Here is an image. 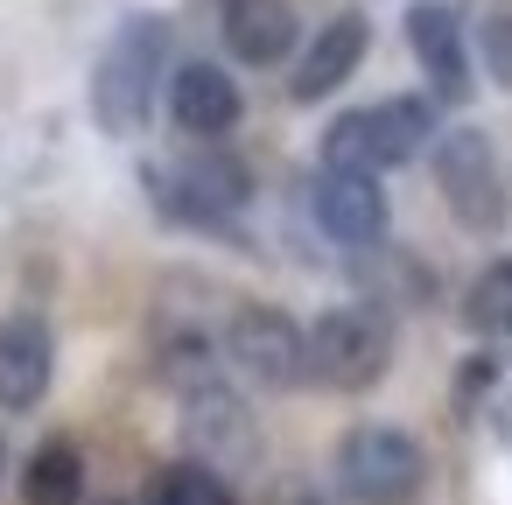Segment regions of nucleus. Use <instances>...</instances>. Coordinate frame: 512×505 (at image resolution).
I'll list each match as a JSON object with an SVG mask.
<instances>
[{
	"mask_svg": "<svg viewBox=\"0 0 512 505\" xmlns=\"http://www.w3.org/2000/svg\"><path fill=\"white\" fill-rule=\"evenodd\" d=\"M162 64H169V15H127L92 71V120L106 134H141L162 92Z\"/></svg>",
	"mask_w": 512,
	"mask_h": 505,
	"instance_id": "nucleus-1",
	"label": "nucleus"
},
{
	"mask_svg": "<svg viewBox=\"0 0 512 505\" xmlns=\"http://www.w3.org/2000/svg\"><path fill=\"white\" fill-rule=\"evenodd\" d=\"M435 141H442V127H435V99H428V92H400V99H386V106L337 113L330 134H323V169L379 176V169H400V162L428 155Z\"/></svg>",
	"mask_w": 512,
	"mask_h": 505,
	"instance_id": "nucleus-2",
	"label": "nucleus"
},
{
	"mask_svg": "<svg viewBox=\"0 0 512 505\" xmlns=\"http://www.w3.org/2000/svg\"><path fill=\"white\" fill-rule=\"evenodd\" d=\"M141 183L155 190V204H162L169 225L218 232V239H232V211H246V197H253V169L232 148H197L176 169H148Z\"/></svg>",
	"mask_w": 512,
	"mask_h": 505,
	"instance_id": "nucleus-3",
	"label": "nucleus"
},
{
	"mask_svg": "<svg viewBox=\"0 0 512 505\" xmlns=\"http://www.w3.org/2000/svg\"><path fill=\"white\" fill-rule=\"evenodd\" d=\"M393 365V316L379 302H337L309 323V386L365 393Z\"/></svg>",
	"mask_w": 512,
	"mask_h": 505,
	"instance_id": "nucleus-4",
	"label": "nucleus"
},
{
	"mask_svg": "<svg viewBox=\"0 0 512 505\" xmlns=\"http://www.w3.org/2000/svg\"><path fill=\"white\" fill-rule=\"evenodd\" d=\"M337 484L358 498V505H407L421 484H428V456L407 428L393 421H365L337 442Z\"/></svg>",
	"mask_w": 512,
	"mask_h": 505,
	"instance_id": "nucleus-5",
	"label": "nucleus"
},
{
	"mask_svg": "<svg viewBox=\"0 0 512 505\" xmlns=\"http://www.w3.org/2000/svg\"><path fill=\"white\" fill-rule=\"evenodd\" d=\"M225 358H232L253 386H267V393L309 386V323H295V316L274 309V302H246V309H232V323H225Z\"/></svg>",
	"mask_w": 512,
	"mask_h": 505,
	"instance_id": "nucleus-6",
	"label": "nucleus"
},
{
	"mask_svg": "<svg viewBox=\"0 0 512 505\" xmlns=\"http://www.w3.org/2000/svg\"><path fill=\"white\" fill-rule=\"evenodd\" d=\"M183 449H190V463H204V470H218V477L253 470V463H260L253 407H246L225 379L190 386V393H183Z\"/></svg>",
	"mask_w": 512,
	"mask_h": 505,
	"instance_id": "nucleus-7",
	"label": "nucleus"
},
{
	"mask_svg": "<svg viewBox=\"0 0 512 505\" xmlns=\"http://www.w3.org/2000/svg\"><path fill=\"white\" fill-rule=\"evenodd\" d=\"M428 162H435V190H442V204L456 211V225L491 232V225L505 218L498 155H491V141H484L477 127H449V134L428 148Z\"/></svg>",
	"mask_w": 512,
	"mask_h": 505,
	"instance_id": "nucleus-8",
	"label": "nucleus"
},
{
	"mask_svg": "<svg viewBox=\"0 0 512 505\" xmlns=\"http://www.w3.org/2000/svg\"><path fill=\"white\" fill-rule=\"evenodd\" d=\"M407 50L428 71V99L435 106H463L470 99V43L449 0H414L407 8Z\"/></svg>",
	"mask_w": 512,
	"mask_h": 505,
	"instance_id": "nucleus-9",
	"label": "nucleus"
},
{
	"mask_svg": "<svg viewBox=\"0 0 512 505\" xmlns=\"http://www.w3.org/2000/svg\"><path fill=\"white\" fill-rule=\"evenodd\" d=\"M309 211H316V232L337 239V246H379L386 239V190H379V176L323 169L316 190H309Z\"/></svg>",
	"mask_w": 512,
	"mask_h": 505,
	"instance_id": "nucleus-10",
	"label": "nucleus"
},
{
	"mask_svg": "<svg viewBox=\"0 0 512 505\" xmlns=\"http://www.w3.org/2000/svg\"><path fill=\"white\" fill-rule=\"evenodd\" d=\"M50 372H57V337L43 316L15 309L0 316V407L8 414H29L43 393H50Z\"/></svg>",
	"mask_w": 512,
	"mask_h": 505,
	"instance_id": "nucleus-11",
	"label": "nucleus"
},
{
	"mask_svg": "<svg viewBox=\"0 0 512 505\" xmlns=\"http://www.w3.org/2000/svg\"><path fill=\"white\" fill-rule=\"evenodd\" d=\"M365 43H372V22H365L358 8L330 15V22L316 29V43L302 50V64H295V78H288V99H295V106L330 99V92H337V85L365 64Z\"/></svg>",
	"mask_w": 512,
	"mask_h": 505,
	"instance_id": "nucleus-12",
	"label": "nucleus"
},
{
	"mask_svg": "<svg viewBox=\"0 0 512 505\" xmlns=\"http://www.w3.org/2000/svg\"><path fill=\"white\" fill-rule=\"evenodd\" d=\"M239 113H246V99H239V85H232V71H218V64H183L176 78H169V120L183 127V134H197V141H225L232 127H239Z\"/></svg>",
	"mask_w": 512,
	"mask_h": 505,
	"instance_id": "nucleus-13",
	"label": "nucleus"
},
{
	"mask_svg": "<svg viewBox=\"0 0 512 505\" xmlns=\"http://www.w3.org/2000/svg\"><path fill=\"white\" fill-rule=\"evenodd\" d=\"M295 43H302V29H295L288 0H225V50L239 64L274 71V64L295 57Z\"/></svg>",
	"mask_w": 512,
	"mask_h": 505,
	"instance_id": "nucleus-14",
	"label": "nucleus"
},
{
	"mask_svg": "<svg viewBox=\"0 0 512 505\" xmlns=\"http://www.w3.org/2000/svg\"><path fill=\"white\" fill-rule=\"evenodd\" d=\"M22 505H85V456L71 442H43L22 463Z\"/></svg>",
	"mask_w": 512,
	"mask_h": 505,
	"instance_id": "nucleus-15",
	"label": "nucleus"
},
{
	"mask_svg": "<svg viewBox=\"0 0 512 505\" xmlns=\"http://www.w3.org/2000/svg\"><path fill=\"white\" fill-rule=\"evenodd\" d=\"M141 505H239V491H232V477H218V470L176 456V463H162V470L148 477Z\"/></svg>",
	"mask_w": 512,
	"mask_h": 505,
	"instance_id": "nucleus-16",
	"label": "nucleus"
},
{
	"mask_svg": "<svg viewBox=\"0 0 512 505\" xmlns=\"http://www.w3.org/2000/svg\"><path fill=\"white\" fill-rule=\"evenodd\" d=\"M463 323L477 330V337H512V253H498L477 281H470V295H463Z\"/></svg>",
	"mask_w": 512,
	"mask_h": 505,
	"instance_id": "nucleus-17",
	"label": "nucleus"
},
{
	"mask_svg": "<svg viewBox=\"0 0 512 505\" xmlns=\"http://www.w3.org/2000/svg\"><path fill=\"white\" fill-rule=\"evenodd\" d=\"M477 64L491 85H512V15H484L477 29Z\"/></svg>",
	"mask_w": 512,
	"mask_h": 505,
	"instance_id": "nucleus-18",
	"label": "nucleus"
},
{
	"mask_svg": "<svg viewBox=\"0 0 512 505\" xmlns=\"http://www.w3.org/2000/svg\"><path fill=\"white\" fill-rule=\"evenodd\" d=\"M491 379H498V358H470V365H463V400H477Z\"/></svg>",
	"mask_w": 512,
	"mask_h": 505,
	"instance_id": "nucleus-19",
	"label": "nucleus"
},
{
	"mask_svg": "<svg viewBox=\"0 0 512 505\" xmlns=\"http://www.w3.org/2000/svg\"><path fill=\"white\" fill-rule=\"evenodd\" d=\"M0 477H8V442H0Z\"/></svg>",
	"mask_w": 512,
	"mask_h": 505,
	"instance_id": "nucleus-20",
	"label": "nucleus"
},
{
	"mask_svg": "<svg viewBox=\"0 0 512 505\" xmlns=\"http://www.w3.org/2000/svg\"><path fill=\"white\" fill-rule=\"evenodd\" d=\"M92 505H127V498H92Z\"/></svg>",
	"mask_w": 512,
	"mask_h": 505,
	"instance_id": "nucleus-21",
	"label": "nucleus"
}]
</instances>
